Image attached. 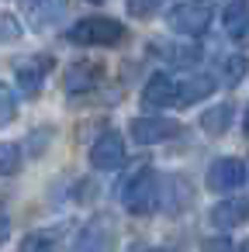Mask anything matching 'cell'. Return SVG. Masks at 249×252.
Masks as SVG:
<instances>
[{"label":"cell","instance_id":"cell-1","mask_svg":"<svg viewBox=\"0 0 249 252\" xmlns=\"http://www.w3.org/2000/svg\"><path fill=\"white\" fill-rule=\"evenodd\" d=\"M121 204H125L128 214H135V218L152 214L156 204H159V180H156V173H152V169H139V173L132 176V183L125 187V193H121Z\"/></svg>","mask_w":249,"mask_h":252},{"label":"cell","instance_id":"cell-2","mask_svg":"<svg viewBox=\"0 0 249 252\" xmlns=\"http://www.w3.org/2000/svg\"><path fill=\"white\" fill-rule=\"evenodd\" d=\"M166 25L170 32L177 35H187V38H201L211 25V4L204 0H187V4H177L170 14H166Z\"/></svg>","mask_w":249,"mask_h":252},{"label":"cell","instance_id":"cell-3","mask_svg":"<svg viewBox=\"0 0 249 252\" xmlns=\"http://www.w3.org/2000/svg\"><path fill=\"white\" fill-rule=\"evenodd\" d=\"M125 38V28L111 18H87L70 28V42L76 45H114Z\"/></svg>","mask_w":249,"mask_h":252},{"label":"cell","instance_id":"cell-4","mask_svg":"<svg viewBox=\"0 0 249 252\" xmlns=\"http://www.w3.org/2000/svg\"><path fill=\"white\" fill-rule=\"evenodd\" d=\"M246 183V162L235 159V156H225V159H214L211 169H208V190L214 193H232Z\"/></svg>","mask_w":249,"mask_h":252},{"label":"cell","instance_id":"cell-5","mask_svg":"<svg viewBox=\"0 0 249 252\" xmlns=\"http://www.w3.org/2000/svg\"><path fill=\"white\" fill-rule=\"evenodd\" d=\"M128 135L139 145H159V142L177 138L180 135V125L177 121H166V118H135L128 125Z\"/></svg>","mask_w":249,"mask_h":252},{"label":"cell","instance_id":"cell-6","mask_svg":"<svg viewBox=\"0 0 249 252\" xmlns=\"http://www.w3.org/2000/svg\"><path fill=\"white\" fill-rule=\"evenodd\" d=\"M49 69H52V59H49V56H28V59H18V63H14V76H18L21 94L35 97V94L42 90Z\"/></svg>","mask_w":249,"mask_h":252},{"label":"cell","instance_id":"cell-7","mask_svg":"<svg viewBox=\"0 0 249 252\" xmlns=\"http://www.w3.org/2000/svg\"><path fill=\"white\" fill-rule=\"evenodd\" d=\"M142 104L149 111H163V107H173L177 104V80L170 73H152L142 87Z\"/></svg>","mask_w":249,"mask_h":252},{"label":"cell","instance_id":"cell-8","mask_svg":"<svg viewBox=\"0 0 249 252\" xmlns=\"http://www.w3.org/2000/svg\"><path fill=\"white\" fill-rule=\"evenodd\" d=\"M125 162V142L118 131H104L94 145H90V166L94 169H118Z\"/></svg>","mask_w":249,"mask_h":252},{"label":"cell","instance_id":"cell-9","mask_svg":"<svg viewBox=\"0 0 249 252\" xmlns=\"http://www.w3.org/2000/svg\"><path fill=\"white\" fill-rule=\"evenodd\" d=\"M246 221H249V200H242V197H228V200L211 207V224L214 228H239Z\"/></svg>","mask_w":249,"mask_h":252},{"label":"cell","instance_id":"cell-10","mask_svg":"<svg viewBox=\"0 0 249 252\" xmlns=\"http://www.w3.org/2000/svg\"><path fill=\"white\" fill-rule=\"evenodd\" d=\"M214 87H218V83H214L208 73H201V76H190V80L177 83V104H180V107H190V104H197V100L211 97V94H214Z\"/></svg>","mask_w":249,"mask_h":252},{"label":"cell","instance_id":"cell-11","mask_svg":"<svg viewBox=\"0 0 249 252\" xmlns=\"http://www.w3.org/2000/svg\"><path fill=\"white\" fill-rule=\"evenodd\" d=\"M221 25H225L228 38H242V35L249 32V0H228Z\"/></svg>","mask_w":249,"mask_h":252},{"label":"cell","instance_id":"cell-12","mask_svg":"<svg viewBox=\"0 0 249 252\" xmlns=\"http://www.w3.org/2000/svg\"><path fill=\"white\" fill-rule=\"evenodd\" d=\"M97 73H101V66L97 63H76V66H70L66 69V90L70 94H83V90H90L94 83H97Z\"/></svg>","mask_w":249,"mask_h":252},{"label":"cell","instance_id":"cell-13","mask_svg":"<svg viewBox=\"0 0 249 252\" xmlns=\"http://www.w3.org/2000/svg\"><path fill=\"white\" fill-rule=\"evenodd\" d=\"M104 245H107V224L104 221H90L80 231V238L73 242V252H101Z\"/></svg>","mask_w":249,"mask_h":252},{"label":"cell","instance_id":"cell-14","mask_svg":"<svg viewBox=\"0 0 249 252\" xmlns=\"http://www.w3.org/2000/svg\"><path fill=\"white\" fill-rule=\"evenodd\" d=\"M228 125H232V104H214L211 111L201 114V128L208 135H225Z\"/></svg>","mask_w":249,"mask_h":252},{"label":"cell","instance_id":"cell-15","mask_svg":"<svg viewBox=\"0 0 249 252\" xmlns=\"http://www.w3.org/2000/svg\"><path fill=\"white\" fill-rule=\"evenodd\" d=\"M246 69H249V63H246L242 56H228V59L221 63V80H225V87H239L242 76H246Z\"/></svg>","mask_w":249,"mask_h":252},{"label":"cell","instance_id":"cell-16","mask_svg":"<svg viewBox=\"0 0 249 252\" xmlns=\"http://www.w3.org/2000/svg\"><path fill=\"white\" fill-rule=\"evenodd\" d=\"M21 169V149L14 142H0V176H11Z\"/></svg>","mask_w":249,"mask_h":252},{"label":"cell","instance_id":"cell-17","mask_svg":"<svg viewBox=\"0 0 249 252\" xmlns=\"http://www.w3.org/2000/svg\"><path fill=\"white\" fill-rule=\"evenodd\" d=\"M18 252H56V238H52L49 231H35V235H28V238L21 242Z\"/></svg>","mask_w":249,"mask_h":252},{"label":"cell","instance_id":"cell-18","mask_svg":"<svg viewBox=\"0 0 249 252\" xmlns=\"http://www.w3.org/2000/svg\"><path fill=\"white\" fill-rule=\"evenodd\" d=\"M14 114H18V100H14V90H11L7 83H0V125L14 121Z\"/></svg>","mask_w":249,"mask_h":252},{"label":"cell","instance_id":"cell-19","mask_svg":"<svg viewBox=\"0 0 249 252\" xmlns=\"http://www.w3.org/2000/svg\"><path fill=\"white\" fill-rule=\"evenodd\" d=\"M159 4L163 0H128V14L132 18H149V14L159 11Z\"/></svg>","mask_w":249,"mask_h":252},{"label":"cell","instance_id":"cell-20","mask_svg":"<svg viewBox=\"0 0 249 252\" xmlns=\"http://www.w3.org/2000/svg\"><path fill=\"white\" fill-rule=\"evenodd\" d=\"M18 35H21V28L14 18H0V38H18Z\"/></svg>","mask_w":249,"mask_h":252},{"label":"cell","instance_id":"cell-21","mask_svg":"<svg viewBox=\"0 0 249 252\" xmlns=\"http://www.w3.org/2000/svg\"><path fill=\"white\" fill-rule=\"evenodd\" d=\"M204 252H228V242H225V238H211Z\"/></svg>","mask_w":249,"mask_h":252},{"label":"cell","instance_id":"cell-22","mask_svg":"<svg viewBox=\"0 0 249 252\" xmlns=\"http://www.w3.org/2000/svg\"><path fill=\"white\" fill-rule=\"evenodd\" d=\"M7 228H11V224H7V218H4V214H0V242H4V238H7Z\"/></svg>","mask_w":249,"mask_h":252},{"label":"cell","instance_id":"cell-23","mask_svg":"<svg viewBox=\"0 0 249 252\" xmlns=\"http://www.w3.org/2000/svg\"><path fill=\"white\" fill-rule=\"evenodd\" d=\"M132 252H163V249H142V245H139V249H132Z\"/></svg>","mask_w":249,"mask_h":252},{"label":"cell","instance_id":"cell-24","mask_svg":"<svg viewBox=\"0 0 249 252\" xmlns=\"http://www.w3.org/2000/svg\"><path fill=\"white\" fill-rule=\"evenodd\" d=\"M235 252H249V242H242V245H239V249H235Z\"/></svg>","mask_w":249,"mask_h":252},{"label":"cell","instance_id":"cell-25","mask_svg":"<svg viewBox=\"0 0 249 252\" xmlns=\"http://www.w3.org/2000/svg\"><path fill=\"white\" fill-rule=\"evenodd\" d=\"M246 135H249V114H246Z\"/></svg>","mask_w":249,"mask_h":252},{"label":"cell","instance_id":"cell-26","mask_svg":"<svg viewBox=\"0 0 249 252\" xmlns=\"http://www.w3.org/2000/svg\"><path fill=\"white\" fill-rule=\"evenodd\" d=\"M94 4H104V0H94Z\"/></svg>","mask_w":249,"mask_h":252}]
</instances>
